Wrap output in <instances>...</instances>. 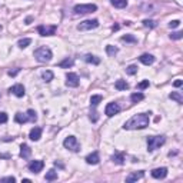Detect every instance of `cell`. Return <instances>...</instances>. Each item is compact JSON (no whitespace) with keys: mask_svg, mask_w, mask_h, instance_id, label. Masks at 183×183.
Listing matches in <instances>:
<instances>
[{"mask_svg":"<svg viewBox=\"0 0 183 183\" xmlns=\"http://www.w3.org/2000/svg\"><path fill=\"white\" fill-rule=\"evenodd\" d=\"M122 41H129V43H137V39L133 34H124L122 36Z\"/></svg>","mask_w":183,"mask_h":183,"instance_id":"obj_30","label":"cell"},{"mask_svg":"<svg viewBox=\"0 0 183 183\" xmlns=\"http://www.w3.org/2000/svg\"><path fill=\"white\" fill-rule=\"evenodd\" d=\"M2 182H16V179L15 177H13V176H7V177H3V179H2Z\"/></svg>","mask_w":183,"mask_h":183,"instance_id":"obj_39","label":"cell"},{"mask_svg":"<svg viewBox=\"0 0 183 183\" xmlns=\"http://www.w3.org/2000/svg\"><path fill=\"white\" fill-rule=\"evenodd\" d=\"M20 72V69H15V70H9V76H11V77H15L17 73Z\"/></svg>","mask_w":183,"mask_h":183,"instance_id":"obj_40","label":"cell"},{"mask_svg":"<svg viewBox=\"0 0 183 183\" xmlns=\"http://www.w3.org/2000/svg\"><path fill=\"white\" fill-rule=\"evenodd\" d=\"M43 166H45V163H43L41 160H32L27 168H29V170L32 173H39V172H41Z\"/></svg>","mask_w":183,"mask_h":183,"instance_id":"obj_10","label":"cell"},{"mask_svg":"<svg viewBox=\"0 0 183 183\" xmlns=\"http://www.w3.org/2000/svg\"><path fill=\"white\" fill-rule=\"evenodd\" d=\"M149 85H150L149 80H143V82H140L137 85V89L139 90H143V89H146V87H149Z\"/></svg>","mask_w":183,"mask_h":183,"instance_id":"obj_36","label":"cell"},{"mask_svg":"<svg viewBox=\"0 0 183 183\" xmlns=\"http://www.w3.org/2000/svg\"><path fill=\"white\" fill-rule=\"evenodd\" d=\"M149 126V115L147 113H139L127 120L123 124V129L126 130H137V129H145Z\"/></svg>","mask_w":183,"mask_h":183,"instance_id":"obj_1","label":"cell"},{"mask_svg":"<svg viewBox=\"0 0 183 183\" xmlns=\"http://www.w3.org/2000/svg\"><path fill=\"white\" fill-rule=\"evenodd\" d=\"M143 26L145 27H149V29H153V27H156V22L155 20H143Z\"/></svg>","mask_w":183,"mask_h":183,"instance_id":"obj_34","label":"cell"},{"mask_svg":"<svg viewBox=\"0 0 183 183\" xmlns=\"http://www.w3.org/2000/svg\"><path fill=\"white\" fill-rule=\"evenodd\" d=\"M164 142H166L164 136H150V137H147V150L153 152V150L159 149Z\"/></svg>","mask_w":183,"mask_h":183,"instance_id":"obj_3","label":"cell"},{"mask_svg":"<svg viewBox=\"0 0 183 183\" xmlns=\"http://www.w3.org/2000/svg\"><path fill=\"white\" fill-rule=\"evenodd\" d=\"M99 26V20L93 19V20H85V22H82L80 24L77 26V29L80 30V32H86V30H93L96 29V27Z\"/></svg>","mask_w":183,"mask_h":183,"instance_id":"obj_6","label":"cell"},{"mask_svg":"<svg viewBox=\"0 0 183 183\" xmlns=\"http://www.w3.org/2000/svg\"><path fill=\"white\" fill-rule=\"evenodd\" d=\"M27 119H29V122H36V120H37V116H36V112H34L33 109H29V110H27Z\"/></svg>","mask_w":183,"mask_h":183,"instance_id":"obj_29","label":"cell"},{"mask_svg":"<svg viewBox=\"0 0 183 183\" xmlns=\"http://www.w3.org/2000/svg\"><path fill=\"white\" fill-rule=\"evenodd\" d=\"M143 99H145V94L140 93V92H137V93H132V96H130V100L133 102V103H137V102L143 100Z\"/></svg>","mask_w":183,"mask_h":183,"instance_id":"obj_25","label":"cell"},{"mask_svg":"<svg viewBox=\"0 0 183 183\" xmlns=\"http://www.w3.org/2000/svg\"><path fill=\"white\" fill-rule=\"evenodd\" d=\"M112 4L117 9H123L127 6V0H112Z\"/></svg>","mask_w":183,"mask_h":183,"instance_id":"obj_27","label":"cell"},{"mask_svg":"<svg viewBox=\"0 0 183 183\" xmlns=\"http://www.w3.org/2000/svg\"><path fill=\"white\" fill-rule=\"evenodd\" d=\"M29 137L30 140H33V142H37L39 139L41 137V127H33L29 133Z\"/></svg>","mask_w":183,"mask_h":183,"instance_id":"obj_14","label":"cell"},{"mask_svg":"<svg viewBox=\"0 0 183 183\" xmlns=\"http://www.w3.org/2000/svg\"><path fill=\"white\" fill-rule=\"evenodd\" d=\"M173 86H175V87H180V86H182V80H180V79H177V80L173 83Z\"/></svg>","mask_w":183,"mask_h":183,"instance_id":"obj_42","label":"cell"},{"mask_svg":"<svg viewBox=\"0 0 183 183\" xmlns=\"http://www.w3.org/2000/svg\"><path fill=\"white\" fill-rule=\"evenodd\" d=\"M140 59V62H142L143 64H146V66H149V64H153L155 63V57L152 56V54H149V53H145V54H142V56L139 57Z\"/></svg>","mask_w":183,"mask_h":183,"instance_id":"obj_16","label":"cell"},{"mask_svg":"<svg viewBox=\"0 0 183 183\" xmlns=\"http://www.w3.org/2000/svg\"><path fill=\"white\" fill-rule=\"evenodd\" d=\"M15 120H16V123H20V124H23V123H26V122H29V119H27V115H24V113H22V112L16 113Z\"/></svg>","mask_w":183,"mask_h":183,"instance_id":"obj_19","label":"cell"},{"mask_svg":"<svg viewBox=\"0 0 183 183\" xmlns=\"http://www.w3.org/2000/svg\"><path fill=\"white\" fill-rule=\"evenodd\" d=\"M119 112H120V106L117 105L116 102H110V103H107V106H106V109H105V115L109 116V117L117 115Z\"/></svg>","mask_w":183,"mask_h":183,"instance_id":"obj_8","label":"cell"},{"mask_svg":"<svg viewBox=\"0 0 183 183\" xmlns=\"http://www.w3.org/2000/svg\"><path fill=\"white\" fill-rule=\"evenodd\" d=\"M63 146L66 149L72 150V152H79L80 150V145H79L77 139L75 136H68V137L63 140Z\"/></svg>","mask_w":183,"mask_h":183,"instance_id":"obj_5","label":"cell"},{"mask_svg":"<svg viewBox=\"0 0 183 183\" xmlns=\"http://www.w3.org/2000/svg\"><path fill=\"white\" fill-rule=\"evenodd\" d=\"M47 182H52V180H56L57 179V172L54 169H50L47 173H46V177H45Z\"/></svg>","mask_w":183,"mask_h":183,"instance_id":"obj_23","label":"cell"},{"mask_svg":"<svg viewBox=\"0 0 183 183\" xmlns=\"http://www.w3.org/2000/svg\"><path fill=\"white\" fill-rule=\"evenodd\" d=\"M30 22H32V17H27V19H26V24H30Z\"/></svg>","mask_w":183,"mask_h":183,"instance_id":"obj_43","label":"cell"},{"mask_svg":"<svg viewBox=\"0 0 183 183\" xmlns=\"http://www.w3.org/2000/svg\"><path fill=\"white\" fill-rule=\"evenodd\" d=\"M99 160H100V156H99L97 152H93V153H90L86 156V163L87 164H97Z\"/></svg>","mask_w":183,"mask_h":183,"instance_id":"obj_15","label":"cell"},{"mask_svg":"<svg viewBox=\"0 0 183 183\" xmlns=\"http://www.w3.org/2000/svg\"><path fill=\"white\" fill-rule=\"evenodd\" d=\"M73 64H75V60L73 59H64V60H62L59 63V68H62V69H69V68H73Z\"/></svg>","mask_w":183,"mask_h":183,"instance_id":"obj_18","label":"cell"},{"mask_svg":"<svg viewBox=\"0 0 183 183\" xmlns=\"http://www.w3.org/2000/svg\"><path fill=\"white\" fill-rule=\"evenodd\" d=\"M126 73H127V75H130V76L136 75V73H137V66H135V64L127 66V68H126Z\"/></svg>","mask_w":183,"mask_h":183,"instance_id":"obj_33","label":"cell"},{"mask_svg":"<svg viewBox=\"0 0 183 183\" xmlns=\"http://www.w3.org/2000/svg\"><path fill=\"white\" fill-rule=\"evenodd\" d=\"M30 155H32V149H30L27 145H22L20 146V157L23 159H29Z\"/></svg>","mask_w":183,"mask_h":183,"instance_id":"obj_17","label":"cell"},{"mask_svg":"<svg viewBox=\"0 0 183 183\" xmlns=\"http://www.w3.org/2000/svg\"><path fill=\"white\" fill-rule=\"evenodd\" d=\"M169 97H170L172 100H176L177 103H183V96L179 93V92H172V93L169 94Z\"/></svg>","mask_w":183,"mask_h":183,"instance_id":"obj_26","label":"cell"},{"mask_svg":"<svg viewBox=\"0 0 183 183\" xmlns=\"http://www.w3.org/2000/svg\"><path fill=\"white\" fill-rule=\"evenodd\" d=\"M152 176L155 179H164L168 176V169L166 168H157L152 170Z\"/></svg>","mask_w":183,"mask_h":183,"instance_id":"obj_11","label":"cell"},{"mask_svg":"<svg viewBox=\"0 0 183 183\" xmlns=\"http://www.w3.org/2000/svg\"><path fill=\"white\" fill-rule=\"evenodd\" d=\"M34 57H36V60L40 62V63H47V62L52 60L53 53L49 47H39L34 50Z\"/></svg>","mask_w":183,"mask_h":183,"instance_id":"obj_2","label":"cell"},{"mask_svg":"<svg viewBox=\"0 0 183 183\" xmlns=\"http://www.w3.org/2000/svg\"><path fill=\"white\" fill-rule=\"evenodd\" d=\"M115 87L117 90H127L129 89V85L126 83V80H122V79H120V80H117V82L115 83Z\"/></svg>","mask_w":183,"mask_h":183,"instance_id":"obj_22","label":"cell"},{"mask_svg":"<svg viewBox=\"0 0 183 183\" xmlns=\"http://www.w3.org/2000/svg\"><path fill=\"white\" fill-rule=\"evenodd\" d=\"M180 26V20H172V22L169 23V27L170 29H176V27Z\"/></svg>","mask_w":183,"mask_h":183,"instance_id":"obj_37","label":"cell"},{"mask_svg":"<svg viewBox=\"0 0 183 183\" xmlns=\"http://www.w3.org/2000/svg\"><path fill=\"white\" fill-rule=\"evenodd\" d=\"M85 60H86L87 63H92V64H99L100 63V59L96 56H93V54H86L85 56Z\"/></svg>","mask_w":183,"mask_h":183,"instance_id":"obj_24","label":"cell"},{"mask_svg":"<svg viewBox=\"0 0 183 183\" xmlns=\"http://www.w3.org/2000/svg\"><path fill=\"white\" fill-rule=\"evenodd\" d=\"M79 83H80V79L76 73H68L66 76V86L69 87H77Z\"/></svg>","mask_w":183,"mask_h":183,"instance_id":"obj_9","label":"cell"},{"mask_svg":"<svg viewBox=\"0 0 183 183\" xmlns=\"http://www.w3.org/2000/svg\"><path fill=\"white\" fill-rule=\"evenodd\" d=\"M117 52H119V49L115 47V46H110V45L106 46V53H107L109 56H115Z\"/></svg>","mask_w":183,"mask_h":183,"instance_id":"obj_31","label":"cell"},{"mask_svg":"<svg viewBox=\"0 0 183 183\" xmlns=\"http://www.w3.org/2000/svg\"><path fill=\"white\" fill-rule=\"evenodd\" d=\"M9 92H10V93H13L15 96H17V97H23V96H24V93H26V92H24V86H23V85H15L13 87H10V89H9Z\"/></svg>","mask_w":183,"mask_h":183,"instance_id":"obj_12","label":"cell"},{"mask_svg":"<svg viewBox=\"0 0 183 183\" xmlns=\"http://www.w3.org/2000/svg\"><path fill=\"white\" fill-rule=\"evenodd\" d=\"M30 43H32V39H20L19 43H17V46H19L20 49H24V47H27Z\"/></svg>","mask_w":183,"mask_h":183,"instance_id":"obj_32","label":"cell"},{"mask_svg":"<svg viewBox=\"0 0 183 183\" xmlns=\"http://www.w3.org/2000/svg\"><path fill=\"white\" fill-rule=\"evenodd\" d=\"M41 79L45 80V82H50L53 79V72L52 70H45L41 73Z\"/></svg>","mask_w":183,"mask_h":183,"instance_id":"obj_28","label":"cell"},{"mask_svg":"<svg viewBox=\"0 0 183 183\" xmlns=\"http://www.w3.org/2000/svg\"><path fill=\"white\" fill-rule=\"evenodd\" d=\"M143 176H145V172H143V170H139V172H132L130 175L126 177V182H127V183L137 182L139 179H142Z\"/></svg>","mask_w":183,"mask_h":183,"instance_id":"obj_13","label":"cell"},{"mask_svg":"<svg viewBox=\"0 0 183 183\" xmlns=\"http://www.w3.org/2000/svg\"><path fill=\"white\" fill-rule=\"evenodd\" d=\"M102 100H103V96H102V94H93V96L90 97V106H92V107H96Z\"/></svg>","mask_w":183,"mask_h":183,"instance_id":"obj_20","label":"cell"},{"mask_svg":"<svg viewBox=\"0 0 183 183\" xmlns=\"http://www.w3.org/2000/svg\"><path fill=\"white\" fill-rule=\"evenodd\" d=\"M73 10L76 15H89V13H93L97 10V6L96 4H77Z\"/></svg>","mask_w":183,"mask_h":183,"instance_id":"obj_4","label":"cell"},{"mask_svg":"<svg viewBox=\"0 0 183 183\" xmlns=\"http://www.w3.org/2000/svg\"><path fill=\"white\" fill-rule=\"evenodd\" d=\"M112 160L115 162V163H117V164H123L124 163V153H115L112 156Z\"/></svg>","mask_w":183,"mask_h":183,"instance_id":"obj_21","label":"cell"},{"mask_svg":"<svg viewBox=\"0 0 183 183\" xmlns=\"http://www.w3.org/2000/svg\"><path fill=\"white\" fill-rule=\"evenodd\" d=\"M57 27L54 24H50V26H45V24H40L37 27V32L40 36H53V34L56 33Z\"/></svg>","mask_w":183,"mask_h":183,"instance_id":"obj_7","label":"cell"},{"mask_svg":"<svg viewBox=\"0 0 183 183\" xmlns=\"http://www.w3.org/2000/svg\"><path fill=\"white\" fill-rule=\"evenodd\" d=\"M182 37H183V32H173L170 34V39H173V40H179Z\"/></svg>","mask_w":183,"mask_h":183,"instance_id":"obj_35","label":"cell"},{"mask_svg":"<svg viewBox=\"0 0 183 183\" xmlns=\"http://www.w3.org/2000/svg\"><path fill=\"white\" fill-rule=\"evenodd\" d=\"M7 115H6V113L4 112H2L0 113V123H6V122H7Z\"/></svg>","mask_w":183,"mask_h":183,"instance_id":"obj_38","label":"cell"},{"mask_svg":"<svg viewBox=\"0 0 183 183\" xmlns=\"http://www.w3.org/2000/svg\"><path fill=\"white\" fill-rule=\"evenodd\" d=\"M90 119H92V122H93V123H96V122H97V113L96 112L92 113V115H90Z\"/></svg>","mask_w":183,"mask_h":183,"instance_id":"obj_41","label":"cell"}]
</instances>
